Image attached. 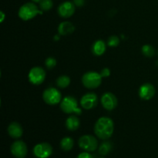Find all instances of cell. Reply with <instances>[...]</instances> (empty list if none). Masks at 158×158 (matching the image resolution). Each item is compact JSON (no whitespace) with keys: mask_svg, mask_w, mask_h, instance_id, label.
I'll return each instance as SVG.
<instances>
[{"mask_svg":"<svg viewBox=\"0 0 158 158\" xmlns=\"http://www.w3.org/2000/svg\"><path fill=\"white\" fill-rule=\"evenodd\" d=\"M8 133L9 136L14 139H18L23 136V130L18 122H12L8 127Z\"/></svg>","mask_w":158,"mask_h":158,"instance_id":"14","label":"cell"},{"mask_svg":"<svg viewBox=\"0 0 158 158\" xmlns=\"http://www.w3.org/2000/svg\"><path fill=\"white\" fill-rule=\"evenodd\" d=\"M106 43L103 40H98L94 42L92 46V52L95 56H102L105 52H106Z\"/></svg>","mask_w":158,"mask_h":158,"instance_id":"16","label":"cell"},{"mask_svg":"<svg viewBox=\"0 0 158 158\" xmlns=\"http://www.w3.org/2000/svg\"><path fill=\"white\" fill-rule=\"evenodd\" d=\"M77 158H94V157L86 151V152L80 153Z\"/></svg>","mask_w":158,"mask_h":158,"instance_id":"26","label":"cell"},{"mask_svg":"<svg viewBox=\"0 0 158 158\" xmlns=\"http://www.w3.org/2000/svg\"><path fill=\"white\" fill-rule=\"evenodd\" d=\"M113 144L110 141L105 140L99 147V154L102 156H105L112 151Z\"/></svg>","mask_w":158,"mask_h":158,"instance_id":"19","label":"cell"},{"mask_svg":"<svg viewBox=\"0 0 158 158\" xmlns=\"http://www.w3.org/2000/svg\"><path fill=\"white\" fill-rule=\"evenodd\" d=\"M120 44V38L117 35H113L108 38L107 45L110 47H116Z\"/></svg>","mask_w":158,"mask_h":158,"instance_id":"23","label":"cell"},{"mask_svg":"<svg viewBox=\"0 0 158 158\" xmlns=\"http://www.w3.org/2000/svg\"><path fill=\"white\" fill-rule=\"evenodd\" d=\"M74 30L75 26L71 22H63L58 26V32L60 35H68L73 33Z\"/></svg>","mask_w":158,"mask_h":158,"instance_id":"15","label":"cell"},{"mask_svg":"<svg viewBox=\"0 0 158 158\" xmlns=\"http://www.w3.org/2000/svg\"><path fill=\"white\" fill-rule=\"evenodd\" d=\"M45 65L47 67V69H53L56 66V60L53 57H48L45 61Z\"/></svg>","mask_w":158,"mask_h":158,"instance_id":"24","label":"cell"},{"mask_svg":"<svg viewBox=\"0 0 158 158\" xmlns=\"http://www.w3.org/2000/svg\"><path fill=\"white\" fill-rule=\"evenodd\" d=\"M79 147L81 149L87 151L93 152L96 151L98 148V141L97 138L92 135H83L79 139Z\"/></svg>","mask_w":158,"mask_h":158,"instance_id":"6","label":"cell"},{"mask_svg":"<svg viewBox=\"0 0 158 158\" xmlns=\"http://www.w3.org/2000/svg\"><path fill=\"white\" fill-rule=\"evenodd\" d=\"M32 2H40V1H41V0H32Z\"/></svg>","mask_w":158,"mask_h":158,"instance_id":"30","label":"cell"},{"mask_svg":"<svg viewBox=\"0 0 158 158\" xmlns=\"http://www.w3.org/2000/svg\"><path fill=\"white\" fill-rule=\"evenodd\" d=\"M73 3L77 7H82L85 4V0H73Z\"/></svg>","mask_w":158,"mask_h":158,"instance_id":"27","label":"cell"},{"mask_svg":"<svg viewBox=\"0 0 158 158\" xmlns=\"http://www.w3.org/2000/svg\"><path fill=\"white\" fill-rule=\"evenodd\" d=\"M74 145L73 139L69 137H66L63 138L60 141V148L64 151H69L72 150Z\"/></svg>","mask_w":158,"mask_h":158,"instance_id":"18","label":"cell"},{"mask_svg":"<svg viewBox=\"0 0 158 158\" xmlns=\"http://www.w3.org/2000/svg\"><path fill=\"white\" fill-rule=\"evenodd\" d=\"M43 11H40L36 5L33 2H27L20 7L19 10L18 15L21 19L24 21H28L34 17L36 16L38 14H43Z\"/></svg>","mask_w":158,"mask_h":158,"instance_id":"2","label":"cell"},{"mask_svg":"<svg viewBox=\"0 0 158 158\" xmlns=\"http://www.w3.org/2000/svg\"><path fill=\"white\" fill-rule=\"evenodd\" d=\"M53 6L52 0H41L40 2V8L42 11L50 10Z\"/></svg>","mask_w":158,"mask_h":158,"instance_id":"22","label":"cell"},{"mask_svg":"<svg viewBox=\"0 0 158 158\" xmlns=\"http://www.w3.org/2000/svg\"><path fill=\"white\" fill-rule=\"evenodd\" d=\"M80 126V120L77 116L71 115L66 120V127L69 131H74L78 130Z\"/></svg>","mask_w":158,"mask_h":158,"instance_id":"17","label":"cell"},{"mask_svg":"<svg viewBox=\"0 0 158 158\" xmlns=\"http://www.w3.org/2000/svg\"><path fill=\"white\" fill-rule=\"evenodd\" d=\"M100 73L103 78V77H108L110 75V70L109 68H103V69L100 71Z\"/></svg>","mask_w":158,"mask_h":158,"instance_id":"25","label":"cell"},{"mask_svg":"<svg viewBox=\"0 0 158 158\" xmlns=\"http://www.w3.org/2000/svg\"><path fill=\"white\" fill-rule=\"evenodd\" d=\"M60 34H59V35H56L55 36H54V38H53V40H56V41H58L59 40H60Z\"/></svg>","mask_w":158,"mask_h":158,"instance_id":"29","label":"cell"},{"mask_svg":"<svg viewBox=\"0 0 158 158\" xmlns=\"http://www.w3.org/2000/svg\"><path fill=\"white\" fill-rule=\"evenodd\" d=\"M43 99L45 103L53 106L62 101V94L60 91L54 87H49L44 90L43 94Z\"/></svg>","mask_w":158,"mask_h":158,"instance_id":"5","label":"cell"},{"mask_svg":"<svg viewBox=\"0 0 158 158\" xmlns=\"http://www.w3.org/2000/svg\"><path fill=\"white\" fill-rule=\"evenodd\" d=\"M52 154V148L48 143H40L33 148V154L37 158H48Z\"/></svg>","mask_w":158,"mask_h":158,"instance_id":"9","label":"cell"},{"mask_svg":"<svg viewBox=\"0 0 158 158\" xmlns=\"http://www.w3.org/2000/svg\"><path fill=\"white\" fill-rule=\"evenodd\" d=\"M98 103V97L94 93H87L82 97L80 105L85 110H91L96 107Z\"/></svg>","mask_w":158,"mask_h":158,"instance_id":"11","label":"cell"},{"mask_svg":"<svg viewBox=\"0 0 158 158\" xmlns=\"http://www.w3.org/2000/svg\"><path fill=\"white\" fill-rule=\"evenodd\" d=\"M10 151L12 155L16 158H25L28 152L27 146L23 140H16L11 145Z\"/></svg>","mask_w":158,"mask_h":158,"instance_id":"10","label":"cell"},{"mask_svg":"<svg viewBox=\"0 0 158 158\" xmlns=\"http://www.w3.org/2000/svg\"><path fill=\"white\" fill-rule=\"evenodd\" d=\"M142 53L147 57H152L154 56V54H155V49L151 45H144V46H142Z\"/></svg>","mask_w":158,"mask_h":158,"instance_id":"21","label":"cell"},{"mask_svg":"<svg viewBox=\"0 0 158 158\" xmlns=\"http://www.w3.org/2000/svg\"><path fill=\"white\" fill-rule=\"evenodd\" d=\"M0 15H1V17H0V22H1V23H2V22L4 21L5 18H6V15H5V13L2 12V11H1V12H0Z\"/></svg>","mask_w":158,"mask_h":158,"instance_id":"28","label":"cell"},{"mask_svg":"<svg viewBox=\"0 0 158 158\" xmlns=\"http://www.w3.org/2000/svg\"><path fill=\"white\" fill-rule=\"evenodd\" d=\"M56 85L58 87L62 88H66L67 86H69L70 84V78H69L68 76L66 75H63V76H60L58 78L56 79Z\"/></svg>","mask_w":158,"mask_h":158,"instance_id":"20","label":"cell"},{"mask_svg":"<svg viewBox=\"0 0 158 158\" xmlns=\"http://www.w3.org/2000/svg\"><path fill=\"white\" fill-rule=\"evenodd\" d=\"M100 158H104V157H100Z\"/></svg>","mask_w":158,"mask_h":158,"instance_id":"31","label":"cell"},{"mask_svg":"<svg viewBox=\"0 0 158 158\" xmlns=\"http://www.w3.org/2000/svg\"><path fill=\"white\" fill-rule=\"evenodd\" d=\"M103 107L106 110H113L115 109L118 104V100L117 97L110 92H106L103 94L100 99Z\"/></svg>","mask_w":158,"mask_h":158,"instance_id":"8","label":"cell"},{"mask_svg":"<svg viewBox=\"0 0 158 158\" xmlns=\"http://www.w3.org/2000/svg\"><path fill=\"white\" fill-rule=\"evenodd\" d=\"M60 108L65 114H76L77 115L82 114V110L78 107L77 99L72 96H67L63 98L60 102Z\"/></svg>","mask_w":158,"mask_h":158,"instance_id":"3","label":"cell"},{"mask_svg":"<svg viewBox=\"0 0 158 158\" xmlns=\"http://www.w3.org/2000/svg\"><path fill=\"white\" fill-rule=\"evenodd\" d=\"M155 88L151 83H143L139 89V96L142 100H149L155 95Z\"/></svg>","mask_w":158,"mask_h":158,"instance_id":"13","label":"cell"},{"mask_svg":"<svg viewBox=\"0 0 158 158\" xmlns=\"http://www.w3.org/2000/svg\"><path fill=\"white\" fill-rule=\"evenodd\" d=\"M29 81L33 85H40L46 79V71L40 66H35L29 70L28 75Z\"/></svg>","mask_w":158,"mask_h":158,"instance_id":"7","label":"cell"},{"mask_svg":"<svg viewBox=\"0 0 158 158\" xmlns=\"http://www.w3.org/2000/svg\"><path fill=\"white\" fill-rule=\"evenodd\" d=\"M102 78L103 77L99 73L89 71L83 74L82 77V83L83 86L88 89H96L101 84Z\"/></svg>","mask_w":158,"mask_h":158,"instance_id":"4","label":"cell"},{"mask_svg":"<svg viewBox=\"0 0 158 158\" xmlns=\"http://www.w3.org/2000/svg\"><path fill=\"white\" fill-rule=\"evenodd\" d=\"M114 123L111 118L102 117L99 118L94 125V133L101 140H108L114 134Z\"/></svg>","mask_w":158,"mask_h":158,"instance_id":"1","label":"cell"},{"mask_svg":"<svg viewBox=\"0 0 158 158\" xmlns=\"http://www.w3.org/2000/svg\"><path fill=\"white\" fill-rule=\"evenodd\" d=\"M75 6L74 3L72 2L66 1L61 3L57 9L59 15L64 19L69 18L75 12Z\"/></svg>","mask_w":158,"mask_h":158,"instance_id":"12","label":"cell"}]
</instances>
